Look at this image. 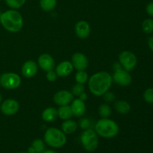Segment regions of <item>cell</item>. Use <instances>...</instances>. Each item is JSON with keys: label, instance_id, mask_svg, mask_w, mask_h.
Wrapping results in <instances>:
<instances>
[{"label": "cell", "instance_id": "6", "mask_svg": "<svg viewBox=\"0 0 153 153\" xmlns=\"http://www.w3.org/2000/svg\"><path fill=\"white\" fill-rule=\"evenodd\" d=\"M0 85L7 90H14L21 85V78L16 73H5L0 76Z\"/></svg>", "mask_w": 153, "mask_h": 153}, {"label": "cell", "instance_id": "23", "mask_svg": "<svg viewBox=\"0 0 153 153\" xmlns=\"http://www.w3.org/2000/svg\"><path fill=\"white\" fill-rule=\"evenodd\" d=\"M99 114L102 118H108L111 114V108L108 104H102L99 108Z\"/></svg>", "mask_w": 153, "mask_h": 153}, {"label": "cell", "instance_id": "5", "mask_svg": "<svg viewBox=\"0 0 153 153\" xmlns=\"http://www.w3.org/2000/svg\"><path fill=\"white\" fill-rule=\"evenodd\" d=\"M81 142L85 150L90 152H94L99 145V138L97 132L91 128L85 129L81 135Z\"/></svg>", "mask_w": 153, "mask_h": 153}, {"label": "cell", "instance_id": "3", "mask_svg": "<svg viewBox=\"0 0 153 153\" xmlns=\"http://www.w3.org/2000/svg\"><path fill=\"white\" fill-rule=\"evenodd\" d=\"M120 131L118 124L108 118L99 120L95 125V131L100 137L105 138H112L116 137Z\"/></svg>", "mask_w": 153, "mask_h": 153}, {"label": "cell", "instance_id": "1", "mask_svg": "<svg viewBox=\"0 0 153 153\" xmlns=\"http://www.w3.org/2000/svg\"><path fill=\"white\" fill-rule=\"evenodd\" d=\"M112 80V76L108 73L98 72L92 75L88 79L90 91L96 97L103 96L111 87Z\"/></svg>", "mask_w": 153, "mask_h": 153}, {"label": "cell", "instance_id": "24", "mask_svg": "<svg viewBox=\"0 0 153 153\" xmlns=\"http://www.w3.org/2000/svg\"><path fill=\"white\" fill-rule=\"evenodd\" d=\"M31 146L34 149L35 153H41L45 150V143L41 139H35L31 143Z\"/></svg>", "mask_w": 153, "mask_h": 153}, {"label": "cell", "instance_id": "8", "mask_svg": "<svg viewBox=\"0 0 153 153\" xmlns=\"http://www.w3.org/2000/svg\"><path fill=\"white\" fill-rule=\"evenodd\" d=\"M112 79L118 84L119 85L123 87L128 86L131 83V75L128 71L125 70L124 69H117L115 70L114 73L112 76Z\"/></svg>", "mask_w": 153, "mask_h": 153}, {"label": "cell", "instance_id": "29", "mask_svg": "<svg viewBox=\"0 0 153 153\" xmlns=\"http://www.w3.org/2000/svg\"><path fill=\"white\" fill-rule=\"evenodd\" d=\"M57 78H58V75H57L56 72L53 71V70H50V71H48L46 73V79L49 82H54L57 80Z\"/></svg>", "mask_w": 153, "mask_h": 153}, {"label": "cell", "instance_id": "7", "mask_svg": "<svg viewBox=\"0 0 153 153\" xmlns=\"http://www.w3.org/2000/svg\"><path fill=\"white\" fill-rule=\"evenodd\" d=\"M120 64L126 71L130 72L135 68L137 65V57L130 51H123L119 55Z\"/></svg>", "mask_w": 153, "mask_h": 153}, {"label": "cell", "instance_id": "38", "mask_svg": "<svg viewBox=\"0 0 153 153\" xmlns=\"http://www.w3.org/2000/svg\"><path fill=\"white\" fill-rule=\"evenodd\" d=\"M2 1V0H0V1Z\"/></svg>", "mask_w": 153, "mask_h": 153}, {"label": "cell", "instance_id": "20", "mask_svg": "<svg viewBox=\"0 0 153 153\" xmlns=\"http://www.w3.org/2000/svg\"><path fill=\"white\" fill-rule=\"evenodd\" d=\"M58 115L63 120H67L70 119L73 116L70 105H67L60 106L58 110Z\"/></svg>", "mask_w": 153, "mask_h": 153}, {"label": "cell", "instance_id": "26", "mask_svg": "<svg viewBox=\"0 0 153 153\" xmlns=\"http://www.w3.org/2000/svg\"><path fill=\"white\" fill-rule=\"evenodd\" d=\"M142 29L146 34H152L153 33V19H146L142 23Z\"/></svg>", "mask_w": 153, "mask_h": 153}, {"label": "cell", "instance_id": "32", "mask_svg": "<svg viewBox=\"0 0 153 153\" xmlns=\"http://www.w3.org/2000/svg\"><path fill=\"white\" fill-rule=\"evenodd\" d=\"M146 11L149 16H153V1H152V2H149V4L146 5Z\"/></svg>", "mask_w": 153, "mask_h": 153}, {"label": "cell", "instance_id": "33", "mask_svg": "<svg viewBox=\"0 0 153 153\" xmlns=\"http://www.w3.org/2000/svg\"><path fill=\"white\" fill-rule=\"evenodd\" d=\"M148 46H149L151 51L153 52V35L149 37V39H148Z\"/></svg>", "mask_w": 153, "mask_h": 153}, {"label": "cell", "instance_id": "13", "mask_svg": "<svg viewBox=\"0 0 153 153\" xmlns=\"http://www.w3.org/2000/svg\"><path fill=\"white\" fill-rule=\"evenodd\" d=\"M37 71H38V64L32 60H28L25 61L21 70L22 76L27 79H31L35 76Z\"/></svg>", "mask_w": 153, "mask_h": 153}, {"label": "cell", "instance_id": "19", "mask_svg": "<svg viewBox=\"0 0 153 153\" xmlns=\"http://www.w3.org/2000/svg\"><path fill=\"white\" fill-rule=\"evenodd\" d=\"M114 108L117 112L120 114H127L130 112L131 105L128 102L125 100H119L115 102Z\"/></svg>", "mask_w": 153, "mask_h": 153}, {"label": "cell", "instance_id": "25", "mask_svg": "<svg viewBox=\"0 0 153 153\" xmlns=\"http://www.w3.org/2000/svg\"><path fill=\"white\" fill-rule=\"evenodd\" d=\"M6 4L11 9H19L24 5L26 0H4Z\"/></svg>", "mask_w": 153, "mask_h": 153}, {"label": "cell", "instance_id": "22", "mask_svg": "<svg viewBox=\"0 0 153 153\" xmlns=\"http://www.w3.org/2000/svg\"><path fill=\"white\" fill-rule=\"evenodd\" d=\"M75 79H76L77 83L83 84V85H85V83L88 82V79H89L88 73L85 72V70L78 71L77 73H76V76H75Z\"/></svg>", "mask_w": 153, "mask_h": 153}, {"label": "cell", "instance_id": "27", "mask_svg": "<svg viewBox=\"0 0 153 153\" xmlns=\"http://www.w3.org/2000/svg\"><path fill=\"white\" fill-rule=\"evenodd\" d=\"M84 92H85V87L83 84L76 83L72 88V94L76 97H79Z\"/></svg>", "mask_w": 153, "mask_h": 153}, {"label": "cell", "instance_id": "35", "mask_svg": "<svg viewBox=\"0 0 153 153\" xmlns=\"http://www.w3.org/2000/svg\"><path fill=\"white\" fill-rule=\"evenodd\" d=\"M41 153H57L55 151L52 150V149H47V150L43 151Z\"/></svg>", "mask_w": 153, "mask_h": 153}, {"label": "cell", "instance_id": "11", "mask_svg": "<svg viewBox=\"0 0 153 153\" xmlns=\"http://www.w3.org/2000/svg\"><path fill=\"white\" fill-rule=\"evenodd\" d=\"M72 64L73 67L78 71L85 70L89 65V61L85 55L81 52H76L72 56Z\"/></svg>", "mask_w": 153, "mask_h": 153}, {"label": "cell", "instance_id": "21", "mask_svg": "<svg viewBox=\"0 0 153 153\" xmlns=\"http://www.w3.org/2000/svg\"><path fill=\"white\" fill-rule=\"evenodd\" d=\"M57 4V0H40V6L46 12L52 11Z\"/></svg>", "mask_w": 153, "mask_h": 153}, {"label": "cell", "instance_id": "36", "mask_svg": "<svg viewBox=\"0 0 153 153\" xmlns=\"http://www.w3.org/2000/svg\"><path fill=\"white\" fill-rule=\"evenodd\" d=\"M1 101H2V97H1V94H0V104L1 103Z\"/></svg>", "mask_w": 153, "mask_h": 153}, {"label": "cell", "instance_id": "2", "mask_svg": "<svg viewBox=\"0 0 153 153\" xmlns=\"http://www.w3.org/2000/svg\"><path fill=\"white\" fill-rule=\"evenodd\" d=\"M0 22L4 29L12 33L18 32L23 26L22 16L15 9H10L3 12L0 15Z\"/></svg>", "mask_w": 153, "mask_h": 153}, {"label": "cell", "instance_id": "31", "mask_svg": "<svg viewBox=\"0 0 153 153\" xmlns=\"http://www.w3.org/2000/svg\"><path fill=\"white\" fill-rule=\"evenodd\" d=\"M104 97V100H105L108 102H113L115 100V95L111 92H106L105 94L103 95Z\"/></svg>", "mask_w": 153, "mask_h": 153}, {"label": "cell", "instance_id": "4", "mask_svg": "<svg viewBox=\"0 0 153 153\" xmlns=\"http://www.w3.org/2000/svg\"><path fill=\"white\" fill-rule=\"evenodd\" d=\"M44 142L52 148H61L67 143L65 134L57 128H49L44 134Z\"/></svg>", "mask_w": 153, "mask_h": 153}, {"label": "cell", "instance_id": "15", "mask_svg": "<svg viewBox=\"0 0 153 153\" xmlns=\"http://www.w3.org/2000/svg\"><path fill=\"white\" fill-rule=\"evenodd\" d=\"M73 64L69 61H64L60 63L55 68V72L59 77H67L73 71Z\"/></svg>", "mask_w": 153, "mask_h": 153}, {"label": "cell", "instance_id": "14", "mask_svg": "<svg viewBox=\"0 0 153 153\" xmlns=\"http://www.w3.org/2000/svg\"><path fill=\"white\" fill-rule=\"evenodd\" d=\"M75 32L78 37L81 39H85L90 36L91 26L87 21L80 20L75 25Z\"/></svg>", "mask_w": 153, "mask_h": 153}, {"label": "cell", "instance_id": "28", "mask_svg": "<svg viewBox=\"0 0 153 153\" xmlns=\"http://www.w3.org/2000/svg\"><path fill=\"white\" fill-rule=\"evenodd\" d=\"M143 99L146 102L153 104V88H148L144 91Z\"/></svg>", "mask_w": 153, "mask_h": 153}, {"label": "cell", "instance_id": "34", "mask_svg": "<svg viewBox=\"0 0 153 153\" xmlns=\"http://www.w3.org/2000/svg\"><path fill=\"white\" fill-rule=\"evenodd\" d=\"M88 94H87L85 92H84V93H82V94H81L80 96H79V98L80 99V100H82V101L85 102V100H87V99H88Z\"/></svg>", "mask_w": 153, "mask_h": 153}, {"label": "cell", "instance_id": "9", "mask_svg": "<svg viewBox=\"0 0 153 153\" xmlns=\"http://www.w3.org/2000/svg\"><path fill=\"white\" fill-rule=\"evenodd\" d=\"M74 100V96L71 92L66 90H62L55 93L53 97L54 102L59 106L70 105Z\"/></svg>", "mask_w": 153, "mask_h": 153}, {"label": "cell", "instance_id": "17", "mask_svg": "<svg viewBox=\"0 0 153 153\" xmlns=\"http://www.w3.org/2000/svg\"><path fill=\"white\" fill-rule=\"evenodd\" d=\"M42 119L47 123H52L56 120L57 117H58V110L53 107L46 108V109L43 110L42 112Z\"/></svg>", "mask_w": 153, "mask_h": 153}, {"label": "cell", "instance_id": "16", "mask_svg": "<svg viewBox=\"0 0 153 153\" xmlns=\"http://www.w3.org/2000/svg\"><path fill=\"white\" fill-rule=\"evenodd\" d=\"M71 108L73 114L76 117H82L86 111V105L85 102L79 98L74 99L71 102Z\"/></svg>", "mask_w": 153, "mask_h": 153}, {"label": "cell", "instance_id": "30", "mask_svg": "<svg viewBox=\"0 0 153 153\" xmlns=\"http://www.w3.org/2000/svg\"><path fill=\"white\" fill-rule=\"evenodd\" d=\"M90 125H91V123H90V120L87 118H84V119H82L79 122V126H80L81 128L85 130L89 128Z\"/></svg>", "mask_w": 153, "mask_h": 153}, {"label": "cell", "instance_id": "10", "mask_svg": "<svg viewBox=\"0 0 153 153\" xmlns=\"http://www.w3.org/2000/svg\"><path fill=\"white\" fill-rule=\"evenodd\" d=\"M0 108L3 114L11 116L17 113L19 109V104L14 99H7L1 103Z\"/></svg>", "mask_w": 153, "mask_h": 153}, {"label": "cell", "instance_id": "18", "mask_svg": "<svg viewBox=\"0 0 153 153\" xmlns=\"http://www.w3.org/2000/svg\"><path fill=\"white\" fill-rule=\"evenodd\" d=\"M77 127V123L74 120L69 119L67 120H64V122L63 123L62 125H61V130L64 134H70L76 131Z\"/></svg>", "mask_w": 153, "mask_h": 153}, {"label": "cell", "instance_id": "37", "mask_svg": "<svg viewBox=\"0 0 153 153\" xmlns=\"http://www.w3.org/2000/svg\"><path fill=\"white\" fill-rule=\"evenodd\" d=\"M18 153H28V152H18Z\"/></svg>", "mask_w": 153, "mask_h": 153}, {"label": "cell", "instance_id": "12", "mask_svg": "<svg viewBox=\"0 0 153 153\" xmlns=\"http://www.w3.org/2000/svg\"><path fill=\"white\" fill-rule=\"evenodd\" d=\"M37 64L42 70L48 72L54 70L55 67V61L52 55L47 53H43L39 56Z\"/></svg>", "mask_w": 153, "mask_h": 153}]
</instances>
